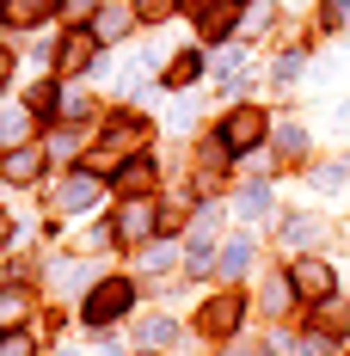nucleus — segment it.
Listing matches in <instances>:
<instances>
[{
	"mask_svg": "<svg viewBox=\"0 0 350 356\" xmlns=\"http://www.w3.org/2000/svg\"><path fill=\"white\" fill-rule=\"evenodd\" d=\"M56 80H86V74H105V43L93 31H56Z\"/></svg>",
	"mask_w": 350,
	"mask_h": 356,
	"instance_id": "6",
	"label": "nucleus"
},
{
	"mask_svg": "<svg viewBox=\"0 0 350 356\" xmlns=\"http://www.w3.org/2000/svg\"><path fill=\"white\" fill-rule=\"evenodd\" d=\"M136 264H141V277H166L173 264H184V246H173V240H148Z\"/></svg>",
	"mask_w": 350,
	"mask_h": 356,
	"instance_id": "24",
	"label": "nucleus"
},
{
	"mask_svg": "<svg viewBox=\"0 0 350 356\" xmlns=\"http://www.w3.org/2000/svg\"><path fill=\"white\" fill-rule=\"evenodd\" d=\"M136 356H160V350H136Z\"/></svg>",
	"mask_w": 350,
	"mask_h": 356,
	"instance_id": "37",
	"label": "nucleus"
},
{
	"mask_svg": "<svg viewBox=\"0 0 350 356\" xmlns=\"http://www.w3.org/2000/svg\"><path fill=\"white\" fill-rule=\"evenodd\" d=\"M319 240H326V215H283L277 221V246L289 258H308Z\"/></svg>",
	"mask_w": 350,
	"mask_h": 356,
	"instance_id": "12",
	"label": "nucleus"
},
{
	"mask_svg": "<svg viewBox=\"0 0 350 356\" xmlns=\"http://www.w3.org/2000/svg\"><path fill=\"white\" fill-rule=\"evenodd\" d=\"M37 129H43V123L31 117V105H25V99H6V105H0V154H6V147L37 142Z\"/></svg>",
	"mask_w": 350,
	"mask_h": 356,
	"instance_id": "16",
	"label": "nucleus"
},
{
	"mask_svg": "<svg viewBox=\"0 0 350 356\" xmlns=\"http://www.w3.org/2000/svg\"><path fill=\"white\" fill-rule=\"evenodd\" d=\"M277 166H283V160L271 154V147H252V154H246V172H252V178H271Z\"/></svg>",
	"mask_w": 350,
	"mask_h": 356,
	"instance_id": "33",
	"label": "nucleus"
},
{
	"mask_svg": "<svg viewBox=\"0 0 350 356\" xmlns=\"http://www.w3.org/2000/svg\"><path fill=\"white\" fill-rule=\"evenodd\" d=\"M86 31L99 37V43H123V37H136L141 31V19H136V6H123V0H105V6H99V19H93V25H86Z\"/></svg>",
	"mask_w": 350,
	"mask_h": 356,
	"instance_id": "15",
	"label": "nucleus"
},
{
	"mask_svg": "<svg viewBox=\"0 0 350 356\" xmlns=\"http://www.w3.org/2000/svg\"><path fill=\"white\" fill-rule=\"evenodd\" d=\"M43 197H49V209L62 215V221H86V215H105L111 203H117V197H111V178L86 172V166H68L62 178H49Z\"/></svg>",
	"mask_w": 350,
	"mask_h": 356,
	"instance_id": "1",
	"label": "nucleus"
},
{
	"mask_svg": "<svg viewBox=\"0 0 350 356\" xmlns=\"http://www.w3.org/2000/svg\"><path fill=\"white\" fill-rule=\"evenodd\" d=\"M0 356H37V325H25V332H0Z\"/></svg>",
	"mask_w": 350,
	"mask_h": 356,
	"instance_id": "32",
	"label": "nucleus"
},
{
	"mask_svg": "<svg viewBox=\"0 0 350 356\" xmlns=\"http://www.w3.org/2000/svg\"><path fill=\"white\" fill-rule=\"evenodd\" d=\"M271 154L295 166V154H308V129L301 123H271Z\"/></svg>",
	"mask_w": 350,
	"mask_h": 356,
	"instance_id": "26",
	"label": "nucleus"
},
{
	"mask_svg": "<svg viewBox=\"0 0 350 356\" xmlns=\"http://www.w3.org/2000/svg\"><path fill=\"white\" fill-rule=\"evenodd\" d=\"M252 264H258V240H252V234H228V240L215 246V277H228V283L252 277Z\"/></svg>",
	"mask_w": 350,
	"mask_h": 356,
	"instance_id": "13",
	"label": "nucleus"
},
{
	"mask_svg": "<svg viewBox=\"0 0 350 356\" xmlns=\"http://www.w3.org/2000/svg\"><path fill=\"white\" fill-rule=\"evenodd\" d=\"M19 240V227H13V215H0V246H13Z\"/></svg>",
	"mask_w": 350,
	"mask_h": 356,
	"instance_id": "36",
	"label": "nucleus"
},
{
	"mask_svg": "<svg viewBox=\"0 0 350 356\" xmlns=\"http://www.w3.org/2000/svg\"><path fill=\"white\" fill-rule=\"evenodd\" d=\"M31 320H37V289L0 283V332H25Z\"/></svg>",
	"mask_w": 350,
	"mask_h": 356,
	"instance_id": "17",
	"label": "nucleus"
},
{
	"mask_svg": "<svg viewBox=\"0 0 350 356\" xmlns=\"http://www.w3.org/2000/svg\"><path fill=\"white\" fill-rule=\"evenodd\" d=\"M258 307H264L271 320H283L289 307H301V301H295V289H289V270H271V277L258 283Z\"/></svg>",
	"mask_w": 350,
	"mask_h": 356,
	"instance_id": "22",
	"label": "nucleus"
},
{
	"mask_svg": "<svg viewBox=\"0 0 350 356\" xmlns=\"http://www.w3.org/2000/svg\"><path fill=\"white\" fill-rule=\"evenodd\" d=\"M314 332H319V338H332V344H338V338H350V307H344V301L314 307Z\"/></svg>",
	"mask_w": 350,
	"mask_h": 356,
	"instance_id": "27",
	"label": "nucleus"
},
{
	"mask_svg": "<svg viewBox=\"0 0 350 356\" xmlns=\"http://www.w3.org/2000/svg\"><path fill=\"white\" fill-rule=\"evenodd\" d=\"M136 307H141L136 277H99V283L80 295V325H86V332H111V325L129 320Z\"/></svg>",
	"mask_w": 350,
	"mask_h": 356,
	"instance_id": "2",
	"label": "nucleus"
},
{
	"mask_svg": "<svg viewBox=\"0 0 350 356\" xmlns=\"http://www.w3.org/2000/svg\"><path fill=\"white\" fill-rule=\"evenodd\" d=\"M283 270H289V289H295V301L301 307H326V301H338V264L332 258H283Z\"/></svg>",
	"mask_w": 350,
	"mask_h": 356,
	"instance_id": "5",
	"label": "nucleus"
},
{
	"mask_svg": "<svg viewBox=\"0 0 350 356\" xmlns=\"http://www.w3.org/2000/svg\"><path fill=\"white\" fill-rule=\"evenodd\" d=\"M203 74H209V56H203V43H191V49H178L173 62L160 68V86H166V92H184V86L203 80Z\"/></svg>",
	"mask_w": 350,
	"mask_h": 356,
	"instance_id": "18",
	"label": "nucleus"
},
{
	"mask_svg": "<svg viewBox=\"0 0 350 356\" xmlns=\"http://www.w3.org/2000/svg\"><path fill=\"white\" fill-rule=\"evenodd\" d=\"M25 105H31V117L49 129V123H56V105H62V80H56V74L31 80V86H25Z\"/></svg>",
	"mask_w": 350,
	"mask_h": 356,
	"instance_id": "21",
	"label": "nucleus"
},
{
	"mask_svg": "<svg viewBox=\"0 0 350 356\" xmlns=\"http://www.w3.org/2000/svg\"><path fill=\"white\" fill-rule=\"evenodd\" d=\"M246 6H234V0H209L203 6V25H197V43H228V37L240 31Z\"/></svg>",
	"mask_w": 350,
	"mask_h": 356,
	"instance_id": "19",
	"label": "nucleus"
},
{
	"mask_svg": "<svg viewBox=\"0 0 350 356\" xmlns=\"http://www.w3.org/2000/svg\"><path fill=\"white\" fill-rule=\"evenodd\" d=\"M301 74H308V49H283L277 62H271V80H277V86H295Z\"/></svg>",
	"mask_w": 350,
	"mask_h": 356,
	"instance_id": "30",
	"label": "nucleus"
},
{
	"mask_svg": "<svg viewBox=\"0 0 350 356\" xmlns=\"http://www.w3.org/2000/svg\"><path fill=\"white\" fill-rule=\"evenodd\" d=\"M215 136L228 142V154H234V160H246L252 147L271 142V111H258V105H228V111H221V129H215Z\"/></svg>",
	"mask_w": 350,
	"mask_h": 356,
	"instance_id": "7",
	"label": "nucleus"
},
{
	"mask_svg": "<svg viewBox=\"0 0 350 356\" xmlns=\"http://www.w3.org/2000/svg\"><path fill=\"white\" fill-rule=\"evenodd\" d=\"M80 246L99 252V246H117V227H111V209L99 215V221H86V234H80Z\"/></svg>",
	"mask_w": 350,
	"mask_h": 356,
	"instance_id": "31",
	"label": "nucleus"
},
{
	"mask_svg": "<svg viewBox=\"0 0 350 356\" xmlns=\"http://www.w3.org/2000/svg\"><path fill=\"white\" fill-rule=\"evenodd\" d=\"M99 6H105V0H56V13H62V31H86V25L99 19Z\"/></svg>",
	"mask_w": 350,
	"mask_h": 356,
	"instance_id": "28",
	"label": "nucleus"
},
{
	"mask_svg": "<svg viewBox=\"0 0 350 356\" xmlns=\"http://www.w3.org/2000/svg\"><path fill=\"white\" fill-rule=\"evenodd\" d=\"M252 74H258V62H252V49H240V43H234L221 62H209V80H215V92H221L228 105H240V92L252 86Z\"/></svg>",
	"mask_w": 350,
	"mask_h": 356,
	"instance_id": "10",
	"label": "nucleus"
},
{
	"mask_svg": "<svg viewBox=\"0 0 350 356\" xmlns=\"http://www.w3.org/2000/svg\"><path fill=\"white\" fill-rule=\"evenodd\" d=\"M129 6H136V19L148 25V31H160L166 19H178V13H184V0H129Z\"/></svg>",
	"mask_w": 350,
	"mask_h": 356,
	"instance_id": "29",
	"label": "nucleus"
},
{
	"mask_svg": "<svg viewBox=\"0 0 350 356\" xmlns=\"http://www.w3.org/2000/svg\"><path fill=\"white\" fill-rule=\"evenodd\" d=\"M154 191H160V166H154L148 154L123 160V166L111 172V197H154Z\"/></svg>",
	"mask_w": 350,
	"mask_h": 356,
	"instance_id": "14",
	"label": "nucleus"
},
{
	"mask_svg": "<svg viewBox=\"0 0 350 356\" xmlns=\"http://www.w3.org/2000/svg\"><path fill=\"white\" fill-rule=\"evenodd\" d=\"M228 356H277V344H258V338H234Z\"/></svg>",
	"mask_w": 350,
	"mask_h": 356,
	"instance_id": "35",
	"label": "nucleus"
},
{
	"mask_svg": "<svg viewBox=\"0 0 350 356\" xmlns=\"http://www.w3.org/2000/svg\"><path fill=\"white\" fill-rule=\"evenodd\" d=\"M0 19H6V0H0Z\"/></svg>",
	"mask_w": 350,
	"mask_h": 356,
	"instance_id": "38",
	"label": "nucleus"
},
{
	"mask_svg": "<svg viewBox=\"0 0 350 356\" xmlns=\"http://www.w3.org/2000/svg\"><path fill=\"white\" fill-rule=\"evenodd\" d=\"M93 283H99V258H86V252H43V289H49V301L80 307V295Z\"/></svg>",
	"mask_w": 350,
	"mask_h": 356,
	"instance_id": "3",
	"label": "nucleus"
},
{
	"mask_svg": "<svg viewBox=\"0 0 350 356\" xmlns=\"http://www.w3.org/2000/svg\"><path fill=\"white\" fill-rule=\"evenodd\" d=\"M246 325V301L234 295V289H221V295H209L203 307H197V338H215V344H234Z\"/></svg>",
	"mask_w": 350,
	"mask_h": 356,
	"instance_id": "8",
	"label": "nucleus"
},
{
	"mask_svg": "<svg viewBox=\"0 0 350 356\" xmlns=\"http://www.w3.org/2000/svg\"><path fill=\"white\" fill-rule=\"evenodd\" d=\"M93 129H99V123H93ZM93 129H86V123H49L37 142H43V154H49V160L80 166V160H86V147H93Z\"/></svg>",
	"mask_w": 350,
	"mask_h": 356,
	"instance_id": "11",
	"label": "nucleus"
},
{
	"mask_svg": "<svg viewBox=\"0 0 350 356\" xmlns=\"http://www.w3.org/2000/svg\"><path fill=\"white\" fill-rule=\"evenodd\" d=\"M178 338H184V325L173 314H141L136 320V350H173Z\"/></svg>",
	"mask_w": 350,
	"mask_h": 356,
	"instance_id": "20",
	"label": "nucleus"
},
{
	"mask_svg": "<svg viewBox=\"0 0 350 356\" xmlns=\"http://www.w3.org/2000/svg\"><path fill=\"white\" fill-rule=\"evenodd\" d=\"M234 6H240V0H234Z\"/></svg>",
	"mask_w": 350,
	"mask_h": 356,
	"instance_id": "39",
	"label": "nucleus"
},
{
	"mask_svg": "<svg viewBox=\"0 0 350 356\" xmlns=\"http://www.w3.org/2000/svg\"><path fill=\"white\" fill-rule=\"evenodd\" d=\"M0 184H13V191H43V184H49V154H43V142L6 147V154H0Z\"/></svg>",
	"mask_w": 350,
	"mask_h": 356,
	"instance_id": "9",
	"label": "nucleus"
},
{
	"mask_svg": "<svg viewBox=\"0 0 350 356\" xmlns=\"http://www.w3.org/2000/svg\"><path fill=\"white\" fill-rule=\"evenodd\" d=\"M56 0H6V31H43Z\"/></svg>",
	"mask_w": 350,
	"mask_h": 356,
	"instance_id": "23",
	"label": "nucleus"
},
{
	"mask_svg": "<svg viewBox=\"0 0 350 356\" xmlns=\"http://www.w3.org/2000/svg\"><path fill=\"white\" fill-rule=\"evenodd\" d=\"M234 209H240V221H271V184H264V178H252V184H240Z\"/></svg>",
	"mask_w": 350,
	"mask_h": 356,
	"instance_id": "25",
	"label": "nucleus"
},
{
	"mask_svg": "<svg viewBox=\"0 0 350 356\" xmlns=\"http://www.w3.org/2000/svg\"><path fill=\"white\" fill-rule=\"evenodd\" d=\"M111 227H117V252H141L148 240H160V197H117Z\"/></svg>",
	"mask_w": 350,
	"mask_h": 356,
	"instance_id": "4",
	"label": "nucleus"
},
{
	"mask_svg": "<svg viewBox=\"0 0 350 356\" xmlns=\"http://www.w3.org/2000/svg\"><path fill=\"white\" fill-rule=\"evenodd\" d=\"M13 80H19V49H13V43H0V92H6Z\"/></svg>",
	"mask_w": 350,
	"mask_h": 356,
	"instance_id": "34",
	"label": "nucleus"
}]
</instances>
